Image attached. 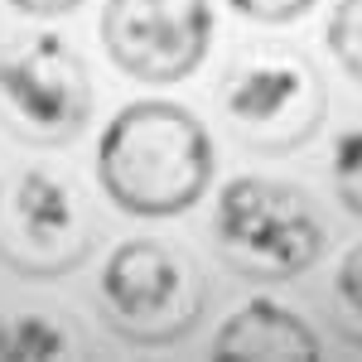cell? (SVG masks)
Segmentation results:
<instances>
[{"mask_svg": "<svg viewBox=\"0 0 362 362\" xmlns=\"http://www.w3.org/2000/svg\"><path fill=\"white\" fill-rule=\"evenodd\" d=\"M97 309L116 338L136 348H169L198 329L208 309V280L194 256H184L179 247L131 237L102 266Z\"/></svg>", "mask_w": 362, "mask_h": 362, "instance_id": "cell-3", "label": "cell"}, {"mask_svg": "<svg viewBox=\"0 0 362 362\" xmlns=\"http://www.w3.org/2000/svg\"><path fill=\"white\" fill-rule=\"evenodd\" d=\"M218 358H319V334L276 300H247L213 338Z\"/></svg>", "mask_w": 362, "mask_h": 362, "instance_id": "cell-8", "label": "cell"}, {"mask_svg": "<svg viewBox=\"0 0 362 362\" xmlns=\"http://www.w3.org/2000/svg\"><path fill=\"white\" fill-rule=\"evenodd\" d=\"M223 112L247 145L285 155L324 126L329 92L309 58L290 49H247L223 73Z\"/></svg>", "mask_w": 362, "mask_h": 362, "instance_id": "cell-5", "label": "cell"}, {"mask_svg": "<svg viewBox=\"0 0 362 362\" xmlns=\"http://www.w3.org/2000/svg\"><path fill=\"white\" fill-rule=\"evenodd\" d=\"M97 227L83 194L49 165H29L0 189V261L29 280H58L78 271Z\"/></svg>", "mask_w": 362, "mask_h": 362, "instance_id": "cell-6", "label": "cell"}, {"mask_svg": "<svg viewBox=\"0 0 362 362\" xmlns=\"http://www.w3.org/2000/svg\"><path fill=\"white\" fill-rule=\"evenodd\" d=\"M324 218L314 213L305 189L261 174L223 184L213 213V247L237 280L285 285L324 256Z\"/></svg>", "mask_w": 362, "mask_h": 362, "instance_id": "cell-2", "label": "cell"}, {"mask_svg": "<svg viewBox=\"0 0 362 362\" xmlns=\"http://www.w3.org/2000/svg\"><path fill=\"white\" fill-rule=\"evenodd\" d=\"M237 15H247L256 25H295L300 15H309L319 0H227Z\"/></svg>", "mask_w": 362, "mask_h": 362, "instance_id": "cell-13", "label": "cell"}, {"mask_svg": "<svg viewBox=\"0 0 362 362\" xmlns=\"http://www.w3.org/2000/svg\"><path fill=\"white\" fill-rule=\"evenodd\" d=\"M20 15H68V10H78L83 0H10Z\"/></svg>", "mask_w": 362, "mask_h": 362, "instance_id": "cell-14", "label": "cell"}, {"mask_svg": "<svg viewBox=\"0 0 362 362\" xmlns=\"http://www.w3.org/2000/svg\"><path fill=\"white\" fill-rule=\"evenodd\" d=\"M334 324L348 343L362 348V242L348 247L334 271Z\"/></svg>", "mask_w": 362, "mask_h": 362, "instance_id": "cell-10", "label": "cell"}, {"mask_svg": "<svg viewBox=\"0 0 362 362\" xmlns=\"http://www.w3.org/2000/svg\"><path fill=\"white\" fill-rule=\"evenodd\" d=\"M329 174H334L338 203H343L353 218H362V126H358V131H343V136L334 140Z\"/></svg>", "mask_w": 362, "mask_h": 362, "instance_id": "cell-12", "label": "cell"}, {"mask_svg": "<svg viewBox=\"0 0 362 362\" xmlns=\"http://www.w3.org/2000/svg\"><path fill=\"white\" fill-rule=\"evenodd\" d=\"M107 58L136 83H184L213 44L208 0H107Z\"/></svg>", "mask_w": 362, "mask_h": 362, "instance_id": "cell-7", "label": "cell"}, {"mask_svg": "<svg viewBox=\"0 0 362 362\" xmlns=\"http://www.w3.org/2000/svg\"><path fill=\"white\" fill-rule=\"evenodd\" d=\"M324 39H329V54L338 58V68L353 83H362V0H338Z\"/></svg>", "mask_w": 362, "mask_h": 362, "instance_id": "cell-11", "label": "cell"}, {"mask_svg": "<svg viewBox=\"0 0 362 362\" xmlns=\"http://www.w3.org/2000/svg\"><path fill=\"white\" fill-rule=\"evenodd\" d=\"M63 353H68V338L44 314H15L0 329V358H63Z\"/></svg>", "mask_w": 362, "mask_h": 362, "instance_id": "cell-9", "label": "cell"}, {"mask_svg": "<svg viewBox=\"0 0 362 362\" xmlns=\"http://www.w3.org/2000/svg\"><path fill=\"white\" fill-rule=\"evenodd\" d=\"M92 121V78L63 34H29L0 54V126L25 145H73Z\"/></svg>", "mask_w": 362, "mask_h": 362, "instance_id": "cell-4", "label": "cell"}, {"mask_svg": "<svg viewBox=\"0 0 362 362\" xmlns=\"http://www.w3.org/2000/svg\"><path fill=\"white\" fill-rule=\"evenodd\" d=\"M218 150L208 126L179 102H131L97 140L102 194L131 218H179L208 194Z\"/></svg>", "mask_w": 362, "mask_h": 362, "instance_id": "cell-1", "label": "cell"}]
</instances>
